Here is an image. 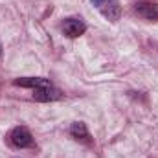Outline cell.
I'll list each match as a JSON object with an SVG mask.
<instances>
[{"mask_svg":"<svg viewBox=\"0 0 158 158\" xmlns=\"http://www.w3.org/2000/svg\"><path fill=\"white\" fill-rule=\"evenodd\" d=\"M136 13L147 20H158V4L153 2H138L136 4Z\"/></svg>","mask_w":158,"mask_h":158,"instance_id":"5","label":"cell"},{"mask_svg":"<svg viewBox=\"0 0 158 158\" xmlns=\"http://www.w3.org/2000/svg\"><path fill=\"white\" fill-rule=\"evenodd\" d=\"M92 4L96 6V9L109 20L116 22L121 17V6L118 0H92Z\"/></svg>","mask_w":158,"mask_h":158,"instance_id":"1","label":"cell"},{"mask_svg":"<svg viewBox=\"0 0 158 158\" xmlns=\"http://www.w3.org/2000/svg\"><path fill=\"white\" fill-rule=\"evenodd\" d=\"M61 98H63V92L59 88H53L52 85L33 90V99H37V101H57Z\"/></svg>","mask_w":158,"mask_h":158,"instance_id":"4","label":"cell"},{"mask_svg":"<svg viewBox=\"0 0 158 158\" xmlns=\"http://www.w3.org/2000/svg\"><path fill=\"white\" fill-rule=\"evenodd\" d=\"M63 31L64 35H68L70 39H76L79 35H83L86 31V24L81 19H66L63 22Z\"/></svg>","mask_w":158,"mask_h":158,"instance_id":"3","label":"cell"},{"mask_svg":"<svg viewBox=\"0 0 158 158\" xmlns=\"http://www.w3.org/2000/svg\"><path fill=\"white\" fill-rule=\"evenodd\" d=\"M13 85L17 86H24V88H42V86H50V79H44V77H19L13 81Z\"/></svg>","mask_w":158,"mask_h":158,"instance_id":"6","label":"cell"},{"mask_svg":"<svg viewBox=\"0 0 158 158\" xmlns=\"http://www.w3.org/2000/svg\"><path fill=\"white\" fill-rule=\"evenodd\" d=\"M70 134L76 138V140H81V142H88L90 140V134H88V129L83 121H76L72 127H70Z\"/></svg>","mask_w":158,"mask_h":158,"instance_id":"7","label":"cell"},{"mask_svg":"<svg viewBox=\"0 0 158 158\" xmlns=\"http://www.w3.org/2000/svg\"><path fill=\"white\" fill-rule=\"evenodd\" d=\"M9 142L15 147L22 149V147H30L33 143V136H31V132L26 127H15L11 131V134H9Z\"/></svg>","mask_w":158,"mask_h":158,"instance_id":"2","label":"cell"}]
</instances>
